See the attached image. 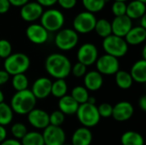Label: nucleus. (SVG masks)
Instances as JSON below:
<instances>
[{"label":"nucleus","instance_id":"864d4df0","mask_svg":"<svg viewBox=\"0 0 146 145\" xmlns=\"http://www.w3.org/2000/svg\"><path fill=\"white\" fill-rule=\"evenodd\" d=\"M138 1H140V2H142V3H146V0H138Z\"/></svg>","mask_w":146,"mask_h":145},{"label":"nucleus","instance_id":"a18cd8bd","mask_svg":"<svg viewBox=\"0 0 146 145\" xmlns=\"http://www.w3.org/2000/svg\"><path fill=\"white\" fill-rule=\"evenodd\" d=\"M139 108L141 109L142 111L145 112L146 111V96L145 95H143L139 100Z\"/></svg>","mask_w":146,"mask_h":145},{"label":"nucleus","instance_id":"473e14b6","mask_svg":"<svg viewBox=\"0 0 146 145\" xmlns=\"http://www.w3.org/2000/svg\"><path fill=\"white\" fill-rule=\"evenodd\" d=\"M10 132L15 139L21 140L22 138L27 134V126L23 123L16 122L12 125V126L10 128Z\"/></svg>","mask_w":146,"mask_h":145},{"label":"nucleus","instance_id":"a19ab883","mask_svg":"<svg viewBox=\"0 0 146 145\" xmlns=\"http://www.w3.org/2000/svg\"><path fill=\"white\" fill-rule=\"evenodd\" d=\"M9 77L10 75L4 69L0 70V85H5L6 83H8V81L9 80Z\"/></svg>","mask_w":146,"mask_h":145},{"label":"nucleus","instance_id":"a878e982","mask_svg":"<svg viewBox=\"0 0 146 145\" xmlns=\"http://www.w3.org/2000/svg\"><path fill=\"white\" fill-rule=\"evenodd\" d=\"M94 31L99 37L105 38L108 36L112 34L111 23L106 19L97 20V22H96V25L94 27Z\"/></svg>","mask_w":146,"mask_h":145},{"label":"nucleus","instance_id":"5701e85b","mask_svg":"<svg viewBox=\"0 0 146 145\" xmlns=\"http://www.w3.org/2000/svg\"><path fill=\"white\" fill-rule=\"evenodd\" d=\"M130 75L133 81L140 84L146 82V60L140 59L134 62L130 70Z\"/></svg>","mask_w":146,"mask_h":145},{"label":"nucleus","instance_id":"aec40b11","mask_svg":"<svg viewBox=\"0 0 146 145\" xmlns=\"http://www.w3.org/2000/svg\"><path fill=\"white\" fill-rule=\"evenodd\" d=\"M125 41L127 44L138 45L145 42L146 39V29L139 26L132 27L131 30L125 36Z\"/></svg>","mask_w":146,"mask_h":145},{"label":"nucleus","instance_id":"4c0bfd02","mask_svg":"<svg viewBox=\"0 0 146 145\" xmlns=\"http://www.w3.org/2000/svg\"><path fill=\"white\" fill-rule=\"evenodd\" d=\"M86 68L87 67L85 66L84 64L80 63V62H76L71 68V73L72 74L76 77V78H81L84 77L85 74L87 73L86 72Z\"/></svg>","mask_w":146,"mask_h":145},{"label":"nucleus","instance_id":"f257e3e1","mask_svg":"<svg viewBox=\"0 0 146 145\" xmlns=\"http://www.w3.org/2000/svg\"><path fill=\"white\" fill-rule=\"evenodd\" d=\"M44 68L47 73L56 79H65L71 73L72 65L63 54L53 53L47 56Z\"/></svg>","mask_w":146,"mask_h":145},{"label":"nucleus","instance_id":"4468645a","mask_svg":"<svg viewBox=\"0 0 146 145\" xmlns=\"http://www.w3.org/2000/svg\"><path fill=\"white\" fill-rule=\"evenodd\" d=\"M134 114L133 104L127 101H121L113 106L112 117L119 122H123L130 120Z\"/></svg>","mask_w":146,"mask_h":145},{"label":"nucleus","instance_id":"9b49d317","mask_svg":"<svg viewBox=\"0 0 146 145\" xmlns=\"http://www.w3.org/2000/svg\"><path fill=\"white\" fill-rule=\"evenodd\" d=\"M43 139L44 145H63L66 141V134L63 129L60 126L49 125L44 129Z\"/></svg>","mask_w":146,"mask_h":145},{"label":"nucleus","instance_id":"20e7f679","mask_svg":"<svg viewBox=\"0 0 146 145\" xmlns=\"http://www.w3.org/2000/svg\"><path fill=\"white\" fill-rule=\"evenodd\" d=\"M76 115L80 123L86 128L96 126L101 119L96 104H91L88 103L79 106Z\"/></svg>","mask_w":146,"mask_h":145},{"label":"nucleus","instance_id":"393cba45","mask_svg":"<svg viewBox=\"0 0 146 145\" xmlns=\"http://www.w3.org/2000/svg\"><path fill=\"white\" fill-rule=\"evenodd\" d=\"M115 75V84L119 88L122 90H127L131 88L133 80L128 72L124 70H119Z\"/></svg>","mask_w":146,"mask_h":145},{"label":"nucleus","instance_id":"412c9836","mask_svg":"<svg viewBox=\"0 0 146 145\" xmlns=\"http://www.w3.org/2000/svg\"><path fill=\"white\" fill-rule=\"evenodd\" d=\"M80 104L70 95H65L61 97L58 102L59 110L65 115H71L76 114Z\"/></svg>","mask_w":146,"mask_h":145},{"label":"nucleus","instance_id":"f8f14e48","mask_svg":"<svg viewBox=\"0 0 146 145\" xmlns=\"http://www.w3.org/2000/svg\"><path fill=\"white\" fill-rule=\"evenodd\" d=\"M26 35L28 40L35 44H43L49 38V32L47 30L40 24L36 23L31 24L27 27Z\"/></svg>","mask_w":146,"mask_h":145},{"label":"nucleus","instance_id":"c756f323","mask_svg":"<svg viewBox=\"0 0 146 145\" xmlns=\"http://www.w3.org/2000/svg\"><path fill=\"white\" fill-rule=\"evenodd\" d=\"M76 103H78L80 105L87 103V100L89 98V92L88 91L81 85H78L73 88L70 95Z\"/></svg>","mask_w":146,"mask_h":145},{"label":"nucleus","instance_id":"49530a36","mask_svg":"<svg viewBox=\"0 0 146 145\" xmlns=\"http://www.w3.org/2000/svg\"><path fill=\"white\" fill-rule=\"evenodd\" d=\"M7 138V131L5 126H0V144Z\"/></svg>","mask_w":146,"mask_h":145},{"label":"nucleus","instance_id":"ddd939ff","mask_svg":"<svg viewBox=\"0 0 146 145\" xmlns=\"http://www.w3.org/2000/svg\"><path fill=\"white\" fill-rule=\"evenodd\" d=\"M43 12V7L37 2H28L21 7L20 15L23 21L33 22L40 19Z\"/></svg>","mask_w":146,"mask_h":145},{"label":"nucleus","instance_id":"7ed1b4c3","mask_svg":"<svg viewBox=\"0 0 146 145\" xmlns=\"http://www.w3.org/2000/svg\"><path fill=\"white\" fill-rule=\"evenodd\" d=\"M30 58L24 53L17 52L11 54L4 59V70L11 76L25 73L30 68Z\"/></svg>","mask_w":146,"mask_h":145},{"label":"nucleus","instance_id":"ea45409f","mask_svg":"<svg viewBox=\"0 0 146 145\" xmlns=\"http://www.w3.org/2000/svg\"><path fill=\"white\" fill-rule=\"evenodd\" d=\"M10 3L9 0H0V14H5L9 11L10 8Z\"/></svg>","mask_w":146,"mask_h":145},{"label":"nucleus","instance_id":"de8ad7c7","mask_svg":"<svg viewBox=\"0 0 146 145\" xmlns=\"http://www.w3.org/2000/svg\"><path fill=\"white\" fill-rule=\"evenodd\" d=\"M140 26L146 29V15L140 18Z\"/></svg>","mask_w":146,"mask_h":145},{"label":"nucleus","instance_id":"f704fd0d","mask_svg":"<svg viewBox=\"0 0 146 145\" xmlns=\"http://www.w3.org/2000/svg\"><path fill=\"white\" fill-rule=\"evenodd\" d=\"M12 54V45L7 39H0V59H6Z\"/></svg>","mask_w":146,"mask_h":145},{"label":"nucleus","instance_id":"09e8293b","mask_svg":"<svg viewBox=\"0 0 146 145\" xmlns=\"http://www.w3.org/2000/svg\"><path fill=\"white\" fill-rule=\"evenodd\" d=\"M96 102H97V100H96V98L94 97H89V98L87 100V103H91V104H95Z\"/></svg>","mask_w":146,"mask_h":145},{"label":"nucleus","instance_id":"423d86ee","mask_svg":"<svg viewBox=\"0 0 146 145\" xmlns=\"http://www.w3.org/2000/svg\"><path fill=\"white\" fill-rule=\"evenodd\" d=\"M65 22V17L62 11L50 9L43 12L40 17V25L47 32H57L62 29Z\"/></svg>","mask_w":146,"mask_h":145},{"label":"nucleus","instance_id":"1a4fd4ad","mask_svg":"<svg viewBox=\"0 0 146 145\" xmlns=\"http://www.w3.org/2000/svg\"><path fill=\"white\" fill-rule=\"evenodd\" d=\"M95 64L97 71L102 75L115 74L120 70L119 60L107 54L99 56Z\"/></svg>","mask_w":146,"mask_h":145},{"label":"nucleus","instance_id":"5fc2aeb1","mask_svg":"<svg viewBox=\"0 0 146 145\" xmlns=\"http://www.w3.org/2000/svg\"><path fill=\"white\" fill-rule=\"evenodd\" d=\"M63 145H71V144H63Z\"/></svg>","mask_w":146,"mask_h":145},{"label":"nucleus","instance_id":"2eb2a0df","mask_svg":"<svg viewBox=\"0 0 146 145\" xmlns=\"http://www.w3.org/2000/svg\"><path fill=\"white\" fill-rule=\"evenodd\" d=\"M28 123L34 128L44 130L49 125V114L41 109H33L27 115Z\"/></svg>","mask_w":146,"mask_h":145},{"label":"nucleus","instance_id":"79ce46f5","mask_svg":"<svg viewBox=\"0 0 146 145\" xmlns=\"http://www.w3.org/2000/svg\"><path fill=\"white\" fill-rule=\"evenodd\" d=\"M36 2L42 7H51L57 3V0H36Z\"/></svg>","mask_w":146,"mask_h":145},{"label":"nucleus","instance_id":"bb28decb","mask_svg":"<svg viewBox=\"0 0 146 145\" xmlns=\"http://www.w3.org/2000/svg\"><path fill=\"white\" fill-rule=\"evenodd\" d=\"M14 117V112L9 104L3 102L0 103V126H6L9 125Z\"/></svg>","mask_w":146,"mask_h":145},{"label":"nucleus","instance_id":"c85d7f7f","mask_svg":"<svg viewBox=\"0 0 146 145\" xmlns=\"http://www.w3.org/2000/svg\"><path fill=\"white\" fill-rule=\"evenodd\" d=\"M21 145H44L42 133L38 132H27L21 141Z\"/></svg>","mask_w":146,"mask_h":145},{"label":"nucleus","instance_id":"e433bc0d","mask_svg":"<svg viewBox=\"0 0 146 145\" xmlns=\"http://www.w3.org/2000/svg\"><path fill=\"white\" fill-rule=\"evenodd\" d=\"M98 111L101 118H110L112 116L113 106L109 103H103L98 107Z\"/></svg>","mask_w":146,"mask_h":145},{"label":"nucleus","instance_id":"72a5a7b5","mask_svg":"<svg viewBox=\"0 0 146 145\" xmlns=\"http://www.w3.org/2000/svg\"><path fill=\"white\" fill-rule=\"evenodd\" d=\"M65 121V115L60 110H55L50 115H49V122L50 126H60Z\"/></svg>","mask_w":146,"mask_h":145},{"label":"nucleus","instance_id":"8fccbe9b","mask_svg":"<svg viewBox=\"0 0 146 145\" xmlns=\"http://www.w3.org/2000/svg\"><path fill=\"white\" fill-rule=\"evenodd\" d=\"M142 56H143V60H146V46H144L143 48V52H142Z\"/></svg>","mask_w":146,"mask_h":145},{"label":"nucleus","instance_id":"6e6552de","mask_svg":"<svg viewBox=\"0 0 146 145\" xmlns=\"http://www.w3.org/2000/svg\"><path fill=\"white\" fill-rule=\"evenodd\" d=\"M97 22L96 16L94 14L88 11H83L79 13L74 19L73 26L74 30L77 33H89L94 30Z\"/></svg>","mask_w":146,"mask_h":145},{"label":"nucleus","instance_id":"3c124183","mask_svg":"<svg viewBox=\"0 0 146 145\" xmlns=\"http://www.w3.org/2000/svg\"><path fill=\"white\" fill-rule=\"evenodd\" d=\"M3 101H4V94H3V92L0 90V103H3Z\"/></svg>","mask_w":146,"mask_h":145},{"label":"nucleus","instance_id":"c9c22d12","mask_svg":"<svg viewBox=\"0 0 146 145\" xmlns=\"http://www.w3.org/2000/svg\"><path fill=\"white\" fill-rule=\"evenodd\" d=\"M111 10H112V13L114 14L115 17L125 15L126 10H127V4L124 2L115 1L112 4Z\"/></svg>","mask_w":146,"mask_h":145},{"label":"nucleus","instance_id":"4be33fe9","mask_svg":"<svg viewBox=\"0 0 146 145\" xmlns=\"http://www.w3.org/2000/svg\"><path fill=\"white\" fill-rule=\"evenodd\" d=\"M146 6L145 3L138 0H133L127 4L126 15L129 17L132 21L136 19H140L145 14Z\"/></svg>","mask_w":146,"mask_h":145},{"label":"nucleus","instance_id":"39448f33","mask_svg":"<svg viewBox=\"0 0 146 145\" xmlns=\"http://www.w3.org/2000/svg\"><path fill=\"white\" fill-rule=\"evenodd\" d=\"M102 46L107 55L112 56L117 59L126 56L128 51V44L125 41L124 38H121L114 34L104 38Z\"/></svg>","mask_w":146,"mask_h":145},{"label":"nucleus","instance_id":"37998d69","mask_svg":"<svg viewBox=\"0 0 146 145\" xmlns=\"http://www.w3.org/2000/svg\"><path fill=\"white\" fill-rule=\"evenodd\" d=\"M0 145H21V142L15 138H6L3 142H2Z\"/></svg>","mask_w":146,"mask_h":145},{"label":"nucleus","instance_id":"0eeeda50","mask_svg":"<svg viewBox=\"0 0 146 145\" xmlns=\"http://www.w3.org/2000/svg\"><path fill=\"white\" fill-rule=\"evenodd\" d=\"M79 42L78 33L71 28H64L58 31L55 37L56 46L63 51L73 50Z\"/></svg>","mask_w":146,"mask_h":145},{"label":"nucleus","instance_id":"dca6fc26","mask_svg":"<svg viewBox=\"0 0 146 145\" xmlns=\"http://www.w3.org/2000/svg\"><path fill=\"white\" fill-rule=\"evenodd\" d=\"M52 81L47 77H40L37 79L30 90L36 99H45L50 95Z\"/></svg>","mask_w":146,"mask_h":145},{"label":"nucleus","instance_id":"7c9ffc66","mask_svg":"<svg viewBox=\"0 0 146 145\" xmlns=\"http://www.w3.org/2000/svg\"><path fill=\"white\" fill-rule=\"evenodd\" d=\"M11 84L13 88L15 90V91H21L27 90L28 88L29 81L25 73H21V74L14 75L12 77Z\"/></svg>","mask_w":146,"mask_h":145},{"label":"nucleus","instance_id":"b1692460","mask_svg":"<svg viewBox=\"0 0 146 145\" xmlns=\"http://www.w3.org/2000/svg\"><path fill=\"white\" fill-rule=\"evenodd\" d=\"M122 145H144L145 141L143 136L134 131L125 132L121 138Z\"/></svg>","mask_w":146,"mask_h":145},{"label":"nucleus","instance_id":"2f4dec72","mask_svg":"<svg viewBox=\"0 0 146 145\" xmlns=\"http://www.w3.org/2000/svg\"><path fill=\"white\" fill-rule=\"evenodd\" d=\"M82 4L86 11L90 13L100 12L105 6V0H82Z\"/></svg>","mask_w":146,"mask_h":145},{"label":"nucleus","instance_id":"f3484780","mask_svg":"<svg viewBox=\"0 0 146 145\" xmlns=\"http://www.w3.org/2000/svg\"><path fill=\"white\" fill-rule=\"evenodd\" d=\"M110 23L112 34L121 38H125V36L133 27V21L126 15L115 17Z\"/></svg>","mask_w":146,"mask_h":145},{"label":"nucleus","instance_id":"f03ea898","mask_svg":"<svg viewBox=\"0 0 146 145\" xmlns=\"http://www.w3.org/2000/svg\"><path fill=\"white\" fill-rule=\"evenodd\" d=\"M36 103L37 99L33 95L32 91L27 89L21 91H15L11 97L9 106L14 113L20 115H25L35 109Z\"/></svg>","mask_w":146,"mask_h":145},{"label":"nucleus","instance_id":"6ab92c4d","mask_svg":"<svg viewBox=\"0 0 146 145\" xmlns=\"http://www.w3.org/2000/svg\"><path fill=\"white\" fill-rule=\"evenodd\" d=\"M71 145H91L92 142V133L89 128L81 126L77 128L73 133Z\"/></svg>","mask_w":146,"mask_h":145},{"label":"nucleus","instance_id":"603ef678","mask_svg":"<svg viewBox=\"0 0 146 145\" xmlns=\"http://www.w3.org/2000/svg\"><path fill=\"white\" fill-rule=\"evenodd\" d=\"M115 1H118V2H126V1H127V0H115Z\"/></svg>","mask_w":146,"mask_h":145},{"label":"nucleus","instance_id":"c03bdc74","mask_svg":"<svg viewBox=\"0 0 146 145\" xmlns=\"http://www.w3.org/2000/svg\"><path fill=\"white\" fill-rule=\"evenodd\" d=\"M10 5L15 7H22L24 4L29 2V0H9Z\"/></svg>","mask_w":146,"mask_h":145},{"label":"nucleus","instance_id":"a211bd4d","mask_svg":"<svg viewBox=\"0 0 146 145\" xmlns=\"http://www.w3.org/2000/svg\"><path fill=\"white\" fill-rule=\"evenodd\" d=\"M104 84V78L97 70H92L86 73L84 76V85L87 91H97L100 90Z\"/></svg>","mask_w":146,"mask_h":145},{"label":"nucleus","instance_id":"cd10ccee","mask_svg":"<svg viewBox=\"0 0 146 145\" xmlns=\"http://www.w3.org/2000/svg\"><path fill=\"white\" fill-rule=\"evenodd\" d=\"M68 85L65 79H56L51 84L50 94L56 98H61L67 95Z\"/></svg>","mask_w":146,"mask_h":145},{"label":"nucleus","instance_id":"58836bf2","mask_svg":"<svg viewBox=\"0 0 146 145\" xmlns=\"http://www.w3.org/2000/svg\"><path fill=\"white\" fill-rule=\"evenodd\" d=\"M57 3L62 9H71L76 5L77 0H57Z\"/></svg>","mask_w":146,"mask_h":145},{"label":"nucleus","instance_id":"9d476101","mask_svg":"<svg viewBox=\"0 0 146 145\" xmlns=\"http://www.w3.org/2000/svg\"><path fill=\"white\" fill-rule=\"evenodd\" d=\"M98 58V50L95 44L92 43L83 44L77 51L78 62L84 64L85 66H92L96 63Z\"/></svg>","mask_w":146,"mask_h":145}]
</instances>
